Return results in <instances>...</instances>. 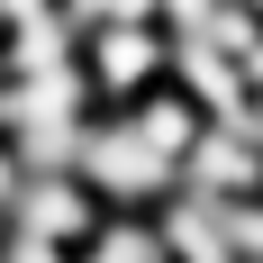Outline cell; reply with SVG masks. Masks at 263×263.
Masks as SVG:
<instances>
[{"label": "cell", "mask_w": 263, "mask_h": 263, "mask_svg": "<svg viewBox=\"0 0 263 263\" xmlns=\"http://www.w3.org/2000/svg\"><path fill=\"white\" fill-rule=\"evenodd\" d=\"M73 263H173L155 209H100V227L73 245Z\"/></svg>", "instance_id": "obj_5"}, {"label": "cell", "mask_w": 263, "mask_h": 263, "mask_svg": "<svg viewBox=\"0 0 263 263\" xmlns=\"http://www.w3.org/2000/svg\"><path fill=\"white\" fill-rule=\"evenodd\" d=\"M0 263H73V245H46L27 227H0Z\"/></svg>", "instance_id": "obj_8"}, {"label": "cell", "mask_w": 263, "mask_h": 263, "mask_svg": "<svg viewBox=\"0 0 263 263\" xmlns=\"http://www.w3.org/2000/svg\"><path fill=\"white\" fill-rule=\"evenodd\" d=\"M18 182H27V163H18V145L0 136V227H9V209H18Z\"/></svg>", "instance_id": "obj_9"}, {"label": "cell", "mask_w": 263, "mask_h": 263, "mask_svg": "<svg viewBox=\"0 0 263 263\" xmlns=\"http://www.w3.org/2000/svg\"><path fill=\"white\" fill-rule=\"evenodd\" d=\"M245 18H254V27H263V0H245Z\"/></svg>", "instance_id": "obj_10"}, {"label": "cell", "mask_w": 263, "mask_h": 263, "mask_svg": "<svg viewBox=\"0 0 263 263\" xmlns=\"http://www.w3.org/2000/svg\"><path fill=\"white\" fill-rule=\"evenodd\" d=\"M73 182L91 191L100 209H163V200L182 191V163L163 155L127 109H91L82 136H73Z\"/></svg>", "instance_id": "obj_1"}, {"label": "cell", "mask_w": 263, "mask_h": 263, "mask_svg": "<svg viewBox=\"0 0 263 263\" xmlns=\"http://www.w3.org/2000/svg\"><path fill=\"white\" fill-rule=\"evenodd\" d=\"M9 227H27V236H46V245H82L91 227H100V200H91L73 173H27Z\"/></svg>", "instance_id": "obj_4"}, {"label": "cell", "mask_w": 263, "mask_h": 263, "mask_svg": "<svg viewBox=\"0 0 263 263\" xmlns=\"http://www.w3.org/2000/svg\"><path fill=\"white\" fill-rule=\"evenodd\" d=\"M182 191L191 200H254L263 191V127L209 118V127L191 136V155H182Z\"/></svg>", "instance_id": "obj_3"}, {"label": "cell", "mask_w": 263, "mask_h": 263, "mask_svg": "<svg viewBox=\"0 0 263 263\" xmlns=\"http://www.w3.org/2000/svg\"><path fill=\"white\" fill-rule=\"evenodd\" d=\"M127 118H136V127H145V136H155V145H163V155H173V163L191 155V136L209 127V109L191 100V91H173V82H155L145 100H127Z\"/></svg>", "instance_id": "obj_6"}, {"label": "cell", "mask_w": 263, "mask_h": 263, "mask_svg": "<svg viewBox=\"0 0 263 263\" xmlns=\"http://www.w3.org/2000/svg\"><path fill=\"white\" fill-rule=\"evenodd\" d=\"M218 9H227V0H155V27H163V36H200Z\"/></svg>", "instance_id": "obj_7"}, {"label": "cell", "mask_w": 263, "mask_h": 263, "mask_svg": "<svg viewBox=\"0 0 263 263\" xmlns=\"http://www.w3.org/2000/svg\"><path fill=\"white\" fill-rule=\"evenodd\" d=\"M73 64H82V82H91V109H127V100H145V91L173 73V36H163L155 18H100V27H82Z\"/></svg>", "instance_id": "obj_2"}]
</instances>
